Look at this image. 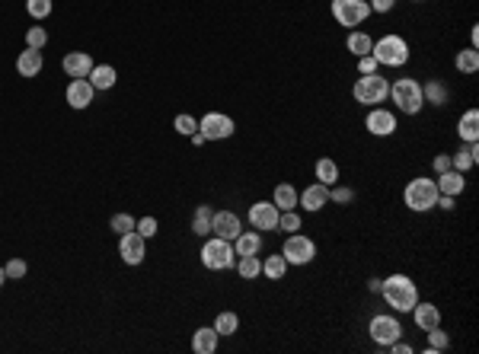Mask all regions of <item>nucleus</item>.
<instances>
[{
  "mask_svg": "<svg viewBox=\"0 0 479 354\" xmlns=\"http://www.w3.org/2000/svg\"><path fill=\"white\" fill-rule=\"evenodd\" d=\"M380 294L396 313H412V307L419 303V287L409 275H390L380 281Z\"/></svg>",
  "mask_w": 479,
  "mask_h": 354,
  "instance_id": "obj_1",
  "label": "nucleus"
},
{
  "mask_svg": "<svg viewBox=\"0 0 479 354\" xmlns=\"http://www.w3.org/2000/svg\"><path fill=\"white\" fill-rule=\"evenodd\" d=\"M351 96H355L358 105L374 109V105H380V103H387L390 99V80L380 77V74H361L358 84L351 86Z\"/></svg>",
  "mask_w": 479,
  "mask_h": 354,
  "instance_id": "obj_2",
  "label": "nucleus"
},
{
  "mask_svg": "<svg viewBox=\"0 0 479 354\" xmlns=\"http://www.w3.org/2000/svg\"><path fill=\"white\" fill-rule=\"evenodd\" d=\"M438 185H434V179H428V176H415L412 182L406 185V192H402V201H406L409 211L415 214H425L431 211L434 205H438Z\"/></svg>",
  "mask_w": 479,
  "mask_h": 354,
  "instance_id": "obj_3",
  "label": "nucleus"
},
{
  "mask_svg": "<svg viewBox=\"0 0 479 354\" xmlns=\"http://www.w3.org/2000/svg\"><path fill=\"white\" fill-rule=\"evenodd\" d=\"M370 55L377 58L380 67H402V64H409V42L402 39V35L390 33V35H383V39L374 42Z\"/></svg>",
  "mask_w": 479,
  "mask_h": 354,
  "instance_id": "obj_4",
  "label": "nucleus"
},
{
  "mask_svg": "<svg viewBox=\"0 0 479 354\" xmlns=\"http://www.w3.org/2000/svg\"><path fill=\"white\" fill-rule=\"evenodd\" d=\"M390 99L396 103V109L406 115H419L425 99H422V84L412 77H400L396 84H390Z\"/></svg>",
  "mask_w": 479,
  "mask_h": 354,
  "instance_id": "obj_5",
  "label": "nucleus"
},
{
  "mask_svg": "<svg viewBox=\"0 0 479 354\" xmlns=\"http://www.w3.org/2000/svg\"><path fill=\"white\" fill-rule=\"evenodd\" d=\"M198 256H202V265L208 271H224V268H233L236 265L233 243H230V239H221V236L204 239V246H202Z\"/></svg>",
  "mask_w": 479,
  "mask_h": 354,
  "instance_id": "obj_6",
  "label": "nucleus"
},
{
  "mask_svg": "<svg viewBox=\"0 0 479 354\" xmlns=\"http://www.w3.org/2000/svg\"><path fill=\"white\" fill-rule=\"evenodd\" d=\"M281 256L287 265H310L316 258V243L304 233H287L285 246H281Z\"/></svg>",
  "mask_w": 479,
  "mask_h": 354,
  "instance_id": "obj_7",
  "label": "nucleus"
},
{
  "mask_svg": "<svg viewBox=\"0 0 479 354\" xmlns=\"http://www.w3.org/2000/svg\"><path fill=\"white\" fill-rule=\"evenodd\" d=\"M370 16L368 0H332V20L345 29L361 26L364 20Z\"/></svg>",
  "mask_w": 479,
  "mask_h": 354,
  "instance_id": "obj_8",
  "label": "nucleus"
},
{
  "mask_svg": "<svg viewBox=\"0 0 479 354\" xmlns=\"http://www.w3.org/2000/svg\"><path fill=\"white\" fill-rule=\"evenodd\" d=\"M368 332H370V341H374V345L390 348L402 335V326H400V319H396V316L380 313V316H374V319H370Z\"/></svg>",
  "mask_w": 479,
  "mask_h": 354,
  "instance_id": "obj_9",
  "label": "nucleus"
},
{
  "mask_svg": "<svg viewBox=\"0 0 479 354\" xmlns=\"http://www.w3.org/2000/svg\"><path fill=\"white\" fill-rule=\"evenodd\" d=\"M198 131L204 135V141H224V137H230L236 131L233 118L224 115V112H208V115L198 122Z\"/></svg>",
  "mask_w": 479,
  "mask_h": 354,
  "instance_id": "obj_10",
  "label": "nucleus"
},
{
  "mask_svg": "<svg viewBox=\"0 0 479 354\" xmlns=\"http://www.w3.org/2000/svg\"><path fill=\"white\" fill-rule=\"evenodd\" d=\"M278 217L281 211L272 205V201H255L253 207H249V224H253V230H278Z\"/></svg>",
  "mask_w": 479,
  "mask_h": 354,
  "instance_id": "obj_11",
  "label": "nucleus"
},
{
  "mask_svg": "<svg viewBox=\"0 0 479 354\" xmlns=\"http://www.w3.org/2000/svg\"><path fill=\"white\" fill-rule=\"evenodd\" d=\"M364 128H368L374 137H390V135H396V115L390 109L374 105V109L368 112V118H364Z\"/></svg>",
  "mask_w": 479,
  "mask_h": 354,
  "instance_id": "obj_12",
  "label": "nucleus"
},
{
  "mask_svg": "<svg viewBox=\"0 0 479 354\" xmlns=\"http://www.w3.org/2000/svg\"><path fill=\"white\" fill-rule=\"evenodd\" d=\"M326 205H329V185H323V182H313L304 192H297V207H304L307 214L323 211Z\"/></svg>",
  "mask_w": 479,
  "mask_h": 354,
  "instance_id": "obj_13",
  "label": "nucleus"
},
{
  "mask_svg": "<svg viewBox=\"0 0 479 354\" xmlns=\"http://www.w3.org/2000/svg\"><path fill=\"white\" fill-rule=\"evenodd\" d=\"M119 256H121V262H125V265H141V262H144V256H147L144 236H141L138 230L121 233V239H119Z\"/></svg>",
  "mask_w": 479,
  "mask_h": 354,
  "instance_id": "obj_14",
  "label": "nucleus"
},
{
  "mask_svg": "<svg viewBox=\"0 0 479 354\" xmlns=\"http://www.w3.org/2000/svg\"><path fill=\"white\" fill-rule=\"evenodd\" d=\"M211 233L233 243V239L243 233V220L236 217L233 211H214V217H211Z\"/></svg>",
  "mask_w": 479,
  "mask_h": 354,
  "instance_id": "obj_15",
  "label": "nucleus"
},
{
  "mask_svg": "<svg viewBox=\"0 0 479 354\" xmlns=\"http://www.w3.org/2000/svg\"><path fill=\"white\" fill-rule=\"evenodd\" d=\"M93 86H89V80L87 77H77V80H70L67 84V93H64V99H67V105L70 109H87L89 103H93Z\"/></svg>",
  "mask_w": 479,
  "mask_h": 354,
  "instance_id": "obj_16",
  "label": "nucleus"
},
{
  "mask_svg": "<svg viewBox=\"0 0 479 354\" xmlns=\"http://www.w3.org/2000/svg\"><path fill=\"white\" fill-rule=\"evenodd\" d=\"M42 48H29L26 45V52H19L16 58V71L19 77H38V71H42Z\"/></svg>",
  "mask_w": 479,
  "mask_h": 354,
  "instance_id": "obj_17",
  "label": "nucleus"
},
{
  "mask_svg": "<svg viewBox=\"0 0 479 354\" xmlns=\"http://www.w3.org/2000/svg\"><path fill=\"white\" fill-rule=\"evenodd\" d=\"M64 71H67V77H89V71H93V58H89L87 52H70L64 55Z\"/></svg>",
  "mask_w": 479,
  "mask_h": 354,
  "instance_id": "obj_18",
  "label": "nucleus"
},
{
  "mask_svg": "<svg viewBox=\"0 0 479 354\" xmlns=\"http://www.w3.org/2000/svg\"><path fill=\"white\" fill-rule=\"evenodd\" d=\"M412 319H415V326L422 329V332H428V329H434V326H441V309L434 307V303H415L412 307Z\"/></svg>",
  "mask_w": 479,
  "mask_h": 354,
  "instance_id": "obj_19",
  "label": "nucleus"
},
{
  "mask_svg": "<svg viewBox=\"0 0 479 354\" xmlns=\"http://www.w3.org/2000/svg\"><path fill=\"white\" fill-rule=\"evenodd\" d=\"M434 185H438L441 195H451V198H457V195L466 188V179H463V173H457V169H447V173H441L438 179H434Z\"/></svg>",
  "mask_w": 479,
  "mask_h": 354,
  "instance_id": "obj_20",
  "label": "nucleus"
},
{
  "mask_svg": "<svg viewBox=\"0 0 479 354\" xmlns=\"http://www.w3.org/2000/svg\"><path fill=\"white\" fill-rule=\"evenodd\" d=\"M479 163V147H476V141H470V144H463V147L457 150V154L451 156V166L457 169V173H470L473 166Z\"/></svg>",
  "mask_w": 479,
  "mask_h": 354,
  "instance_id": "obj_21",
  "label": "nucleus"
},
{
  "mask_svg": "<svg viewBox=\"0 0 479 354\" xmlns=\"http://www.w3.org/2000/svg\"><path fill=\"white\" fill-rule=\"evenodd\" d=\"M217 338H221V335H217V329L211 326V329H198L195 335H192V351L195 354H214L217 351Z\"/></svg>",
  "mask_w": 479,
  "mask_h": 354,
  "instance_id": "obj_22",
  "label": "nucleus"
},
{
  "mask_svg": "<svg viewBox=\"0 0 479 354\" xmlns=\"http://www.w3.org/2000/svg\"><path fill=\"white\" fill-rule=\"evenodd\" d=\"M259 249H262V236H259V230H243L240 236L233 239V252H236V258H240V256H259Z\"/></svg>",
  "mask_w": 479,
  "mask_h": 354,
  "instance_id": "obj_23",
  "label": "nucleus"
},
{
  "mask_svg": "<svg viewBox=\"0 0 479 354\" xmlns=\"http://www.w3.org/2000/svg\"><path fill=\"white\" fill-rule=\"evenodd\" d=\"M89 86L93 90H112L115 80H119V74H115L112 64H93V71H89Z\"/></svg>",
  "mask_w": 479,
  "mask_h": 354,
  "instance_id": "obj_24",
  "label": "nucleus"
},
{
  "mask_svg": "<svg viewBox=\"0 0 479 354\" xmlns=\"http://www.w3.org/2000/svg\"><path fill=\"white\" fill-rule=\"evenodd\" d=\"M457 135L460 141H479V112L476 109H466L463 115L457 118Z\"/></svg>",
  "mask_w": 479,
  "mask_h": 354,
  "instance_id": "obj_25",
  "label": "nucleus"
},
{
  "mask_svg": "<svg viewBox=\"0 0 479 354\" xmlns=\"http://www.w3.org/2000/svg\"><path fill=\"white\" fill-rule=\"evenodd\" d=\"M272 205L278 207V211H297V188L287 185V182H281V185L275 188V195H272Z\"/></svg>",
  "mask_w": 479,
  "mask_h": 354,
  "instance_id": "obj_26",
  "label": "nucleus"
},
{
  "mask_svg": "<svg viewBox=\"0 0 479 354\" xmlns=\"http://www.w3.org/2000/svg\"><path fill=\"white\" fill-rule=\"evenodd\" d=\"M345 45H348V52L355 55V58H364V55H370V48H374V39H370L368 33H358V29H351Z\"/></svg>",
  "mask_w": 479,
  "mask_h": 354,
  "instance_id": "obj_27",
  "label": "nucleus"
},
{
  "mask_svg": "<svg viewBox=\"0 0 479 354\" xmlns=\"http://www.w3.org/2000/svg\"><path fill=\"white\" fill-rule=\"evenodd\" d=\"M262 275L268 278V281H285V275H287V262H285V256H268L265 262H262Z\"/></svg>",
  "mask_w": 479,
  "mask_h": 354,
  "instance_id": "obj_28",
  "label": "nucleus"
},
{
  "mask_svg": "<svg viewBox=\"0 0 479 354\" xmlns=\"http://www.w3.org/2000/svg\"><path fill=\"white\" fill-rule=\"evenodd\" d=\"M236 271H240L243 281H255L262 275V258L259 256H240L236 258Z\"/></svg>",
  "mask_w": 479,
  "mask_h": 354,
  "instance_id": "obj_29",
  "label": "nucleus"
},
{
  "mask_svg": "<svg viewBox=\"0 0 479 354\" xmlns=\"http://www.w3.org/2000/svg\"><path fill=\"white\" fill-rule=\"evenodd\" d=\"M211 217H214V211H211L208 205H198L195 214H192V233H198V236H208V233H211Z\"/></svg>",
  "mask_w": 479,
  "mask_h": 354,
  "instance_id": "obj_30",
  "label": "nucleus"
},
{
  "mask_svg": "<svg viewBox=\"0 0 479 354\" xmlns=\"http://www.w3.org/2000/svg\"><path fill=\"white\" fill-rule=\"evenodd\" d=\"M447 96H451V93H447V86L441 84V80H431V84L422 86V99L431 105H447Z\"/></svg>",
  "mask_w": 479,
  "mask_h": 354,
  "instance_id": "obj_31",
  "label": "nucleus"
},
{
  "mask_svg": "<svg viewBox=\"0 0 479 354\" xmlns=\"http://www.w3.org/2000/svg\"><path fill=\"white\" fill-rule=\"evenodd\" d=\"M453 67H457L460 74H476V71H479V52H476V48L457 52V58H453Z\"/></svg>",
  "mask_w": 479,
  "mask_h": 354,
  "instance_id": "obj_32",
  "label": "nucleus"
},
{
  "mask_svg": "<svg viewBox=\"0 0 479 354\" xmlns=\"http://www.w3.org/2000/svg\"><path fill=\"white\" fill-rule=\"evenodd\" d=\"M316 182H323V185H336L338 182V166L329 160V156L316 160Z\"/></svg>",
  "mask_w": 479,
  "mask_h": 354,
  "instance_id": "obj_33",
  "label": "nucleus"
},
{
  "mask_svg": "<svg viewBox=\"0 0 479 354\" xmlns=\"http://www.w3.org/2000/svg\"><path fill=\"white\" fill-rule=\"evenodd\" d=\"M447 348H451V338H447V332H441V326L428 329V348H425V351H428V354H441V351H447Z\"/></svg>",
  "mask_w": 479,
  "mask_h": 354,
  "instance_id": "obj_34",
  "label": "nucleus"
},
{
  "mask_svg": "<svg viewBox=\"0 0 479 354\" xmlns=\"http://www.w3.org/2000/svg\"><path fill=\"white\" fill-rule=\"evenodd\" d=\"M214 329H217V335H233L236 329H240V316L236 313H217Z\"/></svg>",
  "mask_w": 479,
  "mask_h": 354,
  "instance_id": "obj_35",
  "label": "nucleus"
},
{
  "mask_svg": "<svg viewBox=\"0 0 479 354\" xmlns=\"http://www.w3.org/2000/svg\"><path fill=\"white\" fill-rule=\"evenodd\" d=\"M51 0H26V13L32 16V20H45V16H51Z\"/></svg>",
  "mask_w": 479,
  "mask_h": 354,
  "instance_id": "obj_36",
  "label": "nucleus"
},
{
  "mask_svg": "<svg viewBox=\"0 0 479 354\" xmlns=\"http://www.w3.org/2000/svg\"><path fill=\"white\" fill-rule=\"evenodd\" d=\"M329 201L332 205H351L355 201V188H348V185H329Z\"/></svg>",
  "mask_w": 479,
  "mask_h": 354,
  "instance_id": "obj_37",
  "label": "nucleus"
},
{
  "mask_svg": "<svg viewBox=\"0 0 479 354\" xmlns=\"http://www.w3.org/2000/svg\"><path fill=\"white\" fill-rule=\"evenodd\" d=\"M278 230H281V233H297V230H300V214H297V211H281Z\"/></svg>",
  "mask_w": 479,
  "mask_h": 354,
  "instance_id": "obj_38",
  "label": "nucleus"
},
{
  "mask_svg": "<svg viewBox=\"0 0 479 354\" xmlns=\"http://www.w3.org/2000/svg\"><path fill=\"white\" fill-rule=\"evenodd\" d=\"M109 227H112V230L121 236V233H131L134 227H138V220H134L131 214H115V217L109 220Z\"/></svg>",
  "mask_w": 479,
  "mask_h": 354,
  "instance_id": "obj_39",
  "label": "nucleus"
},
{
  "mask_svg": "<svg viewBox=\"0 0 479 354\" xmlns=\"http://www.w3.org/2000/svg\"><path fill=\"white\" fill-rule=\"evenodd\" d=\"M172 128H176L179 135H189L192 137L198 131V122L192 115H176V118H172Z\"/></svg>",
  "mask_w": 479,
  "mask_h": 354,
  "instance_id": "obj_40",
  "label": "nucleus"
},
{
  "mask_svg": "<svg viewBox=\"0 0 479 354\" xmlns=\"http://www.w3.org/2000/svg\"><path fill=\"white\" fill-rule=\"evenodd\" d=\"M45 42H48V33H45L42 26H32L29 33H26V45L29 48H42Z\"/></svg>",
  "mask_w": 479,
  "mask_h": 354,
  "instance_id": "obj_41",
  "label": "nucleus"
},
{
  "mask_svg": "<svg viewBox=\"0 0 479 354\" xmlns=\"http://www.w3.org/2000/svg\"><path fill=\"white\" fill-rule=\"evenodd\" d=\"M26 268H29V265H26L23 258H10V262L4 265L6 278H26Z\"/></svg>",
  "mask_w": 479,
  "mask_h": 354,
  "instance_id": "obj_42",
  "label": "nucleus"
},
{
  "mask_svg": "<svg viewBox=\"0 0 479 354\" xmlns=\"http://www.w3.org/2000/svg\"><path fill=\"white\" fill-rule=\"evenodd\" d=\"M134 230H138L144 239L157 236V217H144V220H138V227H134Z\"/></svg>",
  "mask_w": 479,
  "mask_h": 354,
  "instance_id": "obj_43",
  "label": "nucleus"
},
{
  "mask_svg": "<svg viewBox=\"0 0 479 354\" xmlns=\"http://www.w3.org/2000/svg\"><path fill=\"white\" fill-rule=\"evenodd\" d=\"M377 67H380V64H377L374 55H364V58H358V71H361V74H377Z\"/></svg>",
  "mask_w": 479,
  "mask_h": 354,
  "instance_id": "obj_44",
  "label": "nucleus"
},
{
  "mask_svg": "<svg viewBox=\"0 0 479 354\" xmlns=\"http://www.w3.org/2000/svg\"><path fill=\"white\" fill-rule=\"evenodd\" d=\"M370 13H390V10L396 7V0H368Z\"/></svg>",
  "mask_w": 479,
  "mask_h": 354,
  "instance_id": "obj_45",
  "label": "nucleus"
},
{
  "mask_svg": "<svg viewBox=\"0 0 479 354\" xmlns=\"http://www.w3.org/2000/svg\"><path fill=\"white\" fill-rule=\"evenodd\" d=\"M431 166H434V173H447V169H453L451 166V156H447V154H438V156H434V163H431Z\"/></svg>",
  "mask_w": 479,
  "mask_h": 354,
  "instance_id": "obj_46",
  "label": "nucleus"
},
{
  "mask_svg": "<svg viewBox=\"0 0 479 354\" xmlns=\"http://www.w3.org/2000/svg\"><path fill=\"white\" fill-rule=\"evenodd\" d=\"M470 42H473V45H470V48H476V45H479V29H476V26H473V29H470Z\"/></svg>",
  "mask_w": 479,
  "mask_h": 354,
  "instance_id": "obj_47",
  "label": "nucleus"
},
{
  "mask_svg": "<svg viewBox=\"0 0 479 354\" xmlns=\"http://www.w3.org/2000/svg\"><path fill=\"white\" fill-rule=\"evenodd\" d=\"M368 287L374 290V294H380V278H370V281H368Z\"/></svg>",
  "mask_w": 479,
  "mask_h": 354,
  "instance_id": "obj_48",
  "label": "nucleus"
},
{
  "mask_svg": "<svg viewBox=\"0 0 479 354\" xmlns=\"http://www.w3.org/2000/svg\"><path fill=\"white\" fill-rule=\"evenodd\" d=\"M192 144H198V147L204 144V135H202V131H195V135H192Z\"/></svg>",
  "mask_w": 479,
  "mask_h": 354,
  "instance_id": "obj_49",
  "label": "nucleus"
},
{
  "mask_svg": "<svg viewBox=\"0 0 479 354\" xmlns=\"http://www.w3.org/2000/svg\"><path fill=\"white\" fill-rule=\"evenodd\" d=\"M4 281H6V271H4V268H0V287H4Z\"/></svg>",
  "mask_w": 479,
  "mask_h": 354,
  "instance_id": "obj_50",
  "label": "nucleus"
},
{
  "mask_svg": "<svg viewBox=\"0 0 479 354\" xmlns=\"http://www.w3.org/2000/svg\"><path fill=\"white\" fill-rule=\"evenodd\" d=\"M415 4H422V0H415Z\"/></svg>",
  "mask_w": 479,
  "mask_h": 354,
  "instance_id": "obj_51",
  "label": "nucleus"
}]
</instances>
